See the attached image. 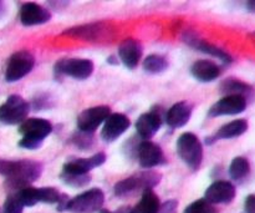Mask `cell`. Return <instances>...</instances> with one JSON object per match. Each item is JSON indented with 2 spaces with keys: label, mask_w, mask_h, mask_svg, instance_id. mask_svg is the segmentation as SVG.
Returning a JSON list of instances; mask_svg holds the SVG:
<instances>
[{
  "label": "cell",
  "mask_w": 255,
  "mask_h": 213,
  "mask_svg": "<svg viewBox=\"0 0 255 213\" xmlns=\"http://www.w3.org/2000/svg\"><path fill=\"white\" fill-rule=\"evenodd\" d=\"M42 174V164L31 160L6 161L0 160V175L6 177V186L12 192L29 187Z\"/></svg>",
  "instance_id": "1"
},
{
  "label": "cell",
  "mask_w": 255,
  "mask_h": 213,
  "mask_svg": "<svg viewBox=\"0 0 255 213\" xmlns=\"http://www.w3.org/2000/svg\"><path fill=\"white\" fill-rule=\"evenodd\" d=\"M161 174L156 171L138 172L115 185V195L120 199H128L141 192L143 194L146 190H153L154 186L161 182Z\"/></svg>",
  "instance_id": "2"
},
{
  "label": "cell",
  "mask_w": 255,
  "mask_h": 213,
  "mask_svg": "<svg viewBox=\"0 0 255 213\" xmlns=\"http://www.w3.org/2000/svg\"><path fill=\"white\" fill-rule=\"evenodd\" d=\"M19 132L22 135L19 146L25 150H37L42 146L45 139L52 132L51 122L45 119L32 117L20 124Z\"/></svg>",
  "instance_id": "3"
},
{
  "label": "cell",
  "mask_w": 255,
  "mask_h": 213,
  "mask_svg": "<svg viewBox=\"0 0 255 213\" xmlns=\"http://www.w3.org/2000/svg\"><path fill=\"white\" fill-rule=\"evenodd\" d=\"M177 154L192 170H198L203 161V146L198 137L192 132H184L177 140Z\"/></svg>",
  "instance_id": "4"
},
{
  "label": "cell",
  "mask_w": 255,
  "mask_h": 213,
  "mask_svg": "<svg viewBox=\"0 0 255 213\" xmlns=\"http://www.w3.org/2000/svg\"><path fill=\"white\" fill-rule=\"evenodd\" d=\"M30 105L20 95H10L0 106V122L5 125L22 124L27 119Z\"/></svg>",
  "instance_id": "5"
},
{
  "label": "cell",
  "mask_w": 255,
  "mask_h": 213,
  "mask_svg": "<svg viewBox=\"0 0 255 213\" xmlns=\"http://www.w3.org/2000/svg\"><path fill=\"white\" fill-rule=\"evenodd\" d=\"M35 65V57L27 50H20L9 57L5 69V80L7 82H16L26 76Z\"/></svg>",
  "instance_id": "6"
},
{
  "label": "cell",
  "mask_w": 255,
  "mask_h": 213,
  "mask_svg": "<svg viewBox=\"0 0 255 213\" xmlns=\"http://www.w3.org/2000/svg\"><path fill=\"white\" fill-rule=\"evenodd\" d=\"M105 195L100 189H91L69 200L66 211L72 213H95L102 210Z\"/></svg>",
  "instance_id": "7"
},
{
  "label": "cell",
  "mask_w": 255,
  "mask_h": 213,
  "mask_svg": "<svg viewBox=\"0 0 255 213\" xmlns=\"http://www.w3.org/2000/svg\"><path fill=\"white\" fill-rule=\"evenodd\" d=\"M94 62L89 59L77 57H64L55 64V72L57 75H65L76 80H86L94 72Z\"/></svg>",
  "instance_id": "8"
},
{
  "label": "cell",
  "mask_w": 255,
  "mask_h": 213,
  "mask_svg": "<svg viewBox=\"0 0 255 213\" xmlns=\"http://www.w3.org/2000/svg\"><path fill=\"white\" fill-rule=\"evenodd\" d=\"M17 197L20 199L24 207H32L39 202L44 204H59L61 195L54 187H25V189L16 191Z\"/></svg>",
  "instance_id": "9"
},
{
  "label": "cell",
  "mask_w": 255,
  "mask_h": 213,
  "mask_svg": "<svg viewBox=\"0 0 255 213\" xmlns=\"http://www.w3.org/2000/svg\"><path fill=\"white\" fill-rule=\"evenodd\" d=\"M110 115H111V109L106 106V105H100V106H94L84 110L77 116L79 131L94 134L97 130V127L101 126Z\"/></svg>",
  "instance_id": "10"
},
{
  "label": "cell",
  "mask_w": 255,
  "mask_h": 213,
  "mask_svg": "<svg viewBox=\"0 0 255 213\" xmlns=\"http://www.w3.org/2000/svg\"><path fill=\"white\" fill-rule=\"evenodd\" d=\"M247 109V99L239 95H227L217 101L209 109L208 117L227 116V115H239Z\"/></svg>",
  "instance_id": "11"
},
{
  "label": "cell",
  "mask_w": 255,
  "mask_h": 213,
  "mask_svg": "<svg viewBox=\"0 0 255 213\" xmlns=\"http://www.w3.org/2000/svg\"><path fill=\"white\" fill-rule=\"evenodd\" d=\"M131 121L125 114H111L104 122L101 137L105 142H114L128 130Z\"/></svg>",
  "instance_id": "12"
},
{
  "label": "cell",
  "mask_w": 255,
  "mask_h": 213,
  "mask_svg": "<svg viewBox=\"0 0 255 213\" xmlns=\"http://www.w3.org/2000/svg\"><path fill=\"white\" fill-rule=\"evenodd\" d=\"M138 164L143 169L149 170L152 167L164 164V155L161 147L152 141H142L136 150Z\"/></svg>",
  "instance_id": "13"
},
{
  "label": "cell",
  "mask_w": 255,
  "mask_h": 213,
  "mask_svg": "<svg viewBox=\"0 0 255 213\" xmlns=\"http://www.w3.org/2000/svg\"><path fill=\"white\" fill-rule=\"evenodd\" d=\"M110 27L104 22H94V24L80 25L74 26L69 30H65L64 34L74 39L86 40V41H97L109 34Z\"/></svg>",
  "instance_id": "14"
},
{
  "label": "cell",
  "mask_w": 255,
  "mask_h": 213,
  "mask_svg": "<svg viewBox=\"0 0 255 213\" xmlns=\"http://www.w3.org/2000/svg\"><path fill=\"white\" fill-rule=\"evenodd\" d=\"M236 197V187L229 181H216L207 189L204 200L212 205L231 204Z\"/></svg>",
  "instance_id": "15"
},
{
  "label": "cell",
  "mask_w": 255,
  "mask_h": 213,
  "mask_svg": "<svg viewBox=\"0 0 255 213\" xmlns=\"http://www.w3.org/2000/svg\"><path fill=\"white\" fill-rule=\"evenodd\" d=\"M50 19H51V12L46 7L35 2H26L20 9V21L24 26L45 24Z\"/></svg>",
  "instance_id": "16"
},
{
  "label": "cell",
  "mask_w": 255,
  "mask_h": 213,
  "mask_svg": "<svg viewBox=\"0 0 255 213\" xmlns=\"http://www.w3.org/2000/svg\"><path fill=\"white\" fill-rule=\"evenodd\" d=\"M142 52H143V49H142L141 42L132 37L125 39L119 46V57L127 69L132 70L138 65Z\"/></svg>",
  "instance_id": "17"
},
{
  "label": "cell",
  "mask_w": 255,
  "mask_h": 213,
  "mask_svg": "<svg viewBox=\"0 0 255 213\" xmlns=\"http://www.w3.org/2000/svg\"><path fill=\"white\" fill-rule=\"evenodd\" d=\"M106 162V155L104 152L94 155V156L86 157V159H72L64 165L62 171L71 172V174H90V171L96 167L102 166Z\"/></svg>",
  "instance_id": "18"
},
{
  "label": "cell",
  "mask_w": 255,
  "mask_h": 213,
  "mask_svg": "<svg viewBox=\"0 0 255 213\" xmlns=\"http://www.w3.org/2000/svg\"><path fill=\"white\" fill-rule=\"evenodd\" d=\"M183 40L189 45V46L194 47L196 50H199V51L204 52V54L218 57L219 60H222V61L226 62V64H229V62L233 61V57H232L228 52H226L223 49L216 46V45L211 44V42L206 41V40H202L201 37H198L197 35L191 34V32H186V34L183 35Z\"/></svg>",
  "instance_id": "19"
},
{
  "label": "cell",
  "mask_w": 255,
  "mask_h": 213,
  "mask_svg": "<svg viewBox=\"0 0 255 213\" xmlns=\"http://www.w3.org/2000/svg\"><path fill=\"white\" fill-rule=\"evenodd\" d=\"M162 126V117L158 112L149 111L142 114L136 121V131L143 141H148L159 131Z\"/></svg>",
  "instance_id": "20"
},
{
  "label": "cell",
  "mask_w": 255,
  "mask_h": 213,
  "mask_svg": "<svg viewBox=\"0 0 255 213\" xmlns=\"http://www.w3.org/2000/svg\"><path fill=\"white\" fill-rule=\"evenodd\" d=\"M192 116V105L188 101L174 104L166 114V124L171 129H181L188 124Z\"/></svg>",
  "instance_id": "21"
},
{
  "label": "cell",
  "mask_w": 255,
  "mask_h": 213,
  "mask_svg": "<svg viewBox=\"0 0 255 213\" xmlns=\"http://www.w3.org/2000/svg\"><path fill=\"white\" fill-rule=\"evenodd\" d=\"M194 79L201 82L214 81L221 75V67L211 60H198L191 67Z\"/></svg>",
  "instance_id": "22"
},
{
  "label": "cell",
  "mask_w": 255,
  "mask_h": 213,
  "mask_svg": "<svg viewBox=\"0 0 255 213\" xmlns=\"http://www.w3.org/2000/svg\"><path fill=\"white\" fill-rule=\"evenodd\" d=\"M247 130H248V122L247 120L239 119L234 120V121L228 122L224 126H222L218 131L216 132V135L212 137H209L207 140L208 144H212L213 141L217 140H227V139H234V137L242 136L243 134H246Z\"/></svg>",
  "instance_id": "23"
},
{
  "label": "cell",
  "mask_w": 255,
  "mask_h": 213,
  "mask_svg": "<svg viewBox=\"0 0 255 213\" xmlns=\"http://www.w3.org/2000/svg\"><path fill=\"white\" fill-rule=\"evenodd\" d=\"M219 90H221L222 94H224V96H227V95H239V96H243L246 99L253 96L254 94L253 87L251 85L246 84L241 80L233 79V77L224 80L221 84V89Z\"/></svg>",
  "instance_id": "24"
},
{
  "label": "cell",
  "mask_w": 255,
  "mask_h": 213,
  "mask_svg": "<svg viewBox=\"0 0 255 213\" xmlns=\"http://www.w3.org/2000/svg\"><path fill=\"white\" fill-rule=\"evenodd\" d=\"M161 202L153 190H146L138 204L133 207V213H158Z\"/></svg>",
  "instance_id": "25"
},
{
  "label": "cell",
  "mask_w": 255,
  "mask_h": 213,
  "mask_svg": "<svg viewBox=\"0 0 255 213\" xmlns=\"http://www.w3.org/2000/svg\"><path fill=\"white\" fill-rule=\"evenodd\" d=\"M249 172H251V164L243 156L236 157L229 166V176L234 181H241V180L246 179Z\"/></svg>",
  "instance_id": "26"
},
{
  "label": "cell",
  "mask_w": 255,
  "mask_h": 213,
  "mask_svg": "<svg viewBox=\"0 0 255 213\" xmlns=\"http://www.w3.org/2000/svg\"><path fill=\"white\" fill-rule=\"evenodd\" d=\"M144 71L149 74H161L168 69V61L164 56L158 54H151L143 60Z\"/></svg>",
  "instance_id": "27"
},
{
  "label": "cell",
  "mask_w": 255,
  "mask_h": 213,
  "mask_svg": "<svg viewBox=\"0 0 255 213\" xmlns=\"http://www.w3.org/2000/svg\"><path fill=\"white\" fill-rule=\"evenodd\" d=\"M60 179L65 185L74 189H80V187H85L91 182V176L90 174L80 175V174H71V172L61 171L60 174Z\"/></svg>",
  "instance_id": "28"
},
{
  "label": "cell",
  "mask_w": 255,
  "mask_h": 213,
  "mask_svg": "<svg viewBox=\"0 0 255 213\" xmlns=\"http://www.w3.org/2000/svg\"><path fill=\"white\" fill-rule=\"evenodd\" d=\"M183 213H217V210L207 200L202 199L198 200V201L192 202L189 206L186 207Z\"/></svg>",
  "instance_id": "29"
},
{
  "label": "cell",
  "mask_w": 255,
  "mask_h": 213,
  "mask_svg": "<svg viewBox=\"0 0 255 213\" xmlns=\"http://www.w3.org/2000/svg\"><path fill=\"white\" fill-rule=\"evenodd\" d=\"M22 211H24V205L17 197L16 192L10 194L7 199L5 200L4 213H22Z\"/></svg>",
  "instance_id": "30"
},
{
  "label": "cell",
  "mask_w": 255,
  "mask_h": 213,
  "mask_svg": "<svg viewBox=\"0 0 255 213\" xmlns=\"http://www.w3.org/2000/svg\"><path fill=\"white\" fill-rule=\"evenodd\" d=\"M72 141L80 149L89 150L94 145V134H87V132L79 131V134L72 137Z\"/></svg>",
  "instance_id": "31"
},
{
  "label": "cell",
  "mask_w": 255,
  "mask_h": 213,
  "mask_svg": "<svg viewBox=\"0 0 255 213\" xmlns=\"http://www.w3.org/2000/svg\"><path fill=\"white\" fill-rule=\"evenodd\" d=\"M177 207H178V202L174 200H169L161 205L158 213H177Z\"/></svg>",
  "instance_id": "32"
},
{
  "label": "cell",
  "mask_w": 255,
  "mask_h": 213,
  "mask_svg": "<svg viewBox=\"0 0 255 213\" xmlns=\"http://www.w3.org/2000/svg\"><path fill=\"white\" fill-rule=\"evenodd\" d=\"M246 213H255V195H249L244 204Z\"/></svg>",
  "instance_id": "33"
},
{
  "label": "cell",
  "mask_w": 255,
  "mask_h": 213,
  "mask_svg": "<svg viewBox=\"0 0 255 213\" xmlns=\"http://www.w3.org/2000/svg\"><path fill=\"white\" fill-rule=\"evenodd\" d=\"M100 213H133V207L131 206H122L116 211H107V210H101Z\"/></svg>",
  "instance_id": "34"
},
{
  "label": "cell",
  "mask_w": 255,
  "mask_h": 213,
  "mask_svg": "<svg viewBox=\"0 0 255 213\" xmlns=\"http://www.w3.org/2000/svg\"><path fill=\"white\" fill-rule=\"evenodd\" d=\"M246 7L248 11L255 12V0H251V1H247Z\"/></svg>",
  "instance_id": "35"
},
{
  "label": "cell",
  "mask_w": 255,
  "mask_h": 213,
  "mask_svg": "<svg viewBox=\"0 0 255 213\" xmlns=\"http://www.w3.org/2000/svg\"><path fill=\"white\" fill-rule=\"evenodd\" d=\"M248 37H249V39H251V41L255 45V31L254 32H251V34L248 35Z\"/></svg>",
  "instance_id": "36"
},
{
  "label": "cell",
  "mask_w": 255,
  "mask_h": 213,
  "mask_svg": "<svg viewBox=\"0 0 255 213\" xmlns=\"http://www.w3.org/2000/svg\"><path fill=\"white\" fill-rule=\"evenodd\" d=\"M1 10H2V4H1V2H0V11H1Z\"/></svg>",
  "instance_id": "37"
}]
</instances>
